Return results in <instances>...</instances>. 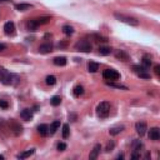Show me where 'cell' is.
I'll return each mask as SVG.
<instances>
[{"label":"cell","mask_w":160,"mask_h":160,"mask_svg":"<svg viewBox=\"0 0 160 160\" xmlns=\"http://www.w3.org/2000/svg\"><path fill=\"white\" fill-rule=\"evenodd\" d=\"M115 18L118 19V20H120V21H123V23H126V24L129 25H133V26H136V25H139V21L136 20L135 18H131V16H125V15L123 14H115Z\"/></svg>","instance_id":"cell-6"},{"label":"cell","mask_w":160,"mask_h":160,"mask_svg":"<svg viewBox=\"0 0 160 160\" xmlns=\"http://www.w3.org/2000/svg\"><path fill=\"white\" fill-rule=\"evenodd\" d=\"M123 158H124V155H123V154H119V155L116 157V159H123Z\"/></svg>","instance_id":"cell-41"},{"label":"cell","mask_w":160,"mask_h":160,"mask_svg":"<svg viewBox=\"0 0 160 160\" xmlns=\"http://www.w3.org/2000/svg\"><path fill=\"white\" fill-rule=\"evenodd\" d=\"M63 33L65 34V35H71V34L74 33V28L70 25H64L63 26Z\"/></svg>","instance_id":"cell-28"},{"label":"cell","mask_w":160,"mask_h":160,"mask_svg":"<svg viewBox=\"0 0 160 160\" xmlns=\"http://www.w3.org/2000/svg\"><path fill=\"white\" fill-rule=\"evenodd\" d=\"M75 49L78 51H83V53H90L93 46L88 40H79L77 44H75Z\"/></svg>","instance_id":"cell-3"},{"label":"cell","mask_w":160,"mask_h":160,"mask_svg":"<svg viewBox=\"0 0 160 160\" xmlns=\"http://www.w3.org/2000/svg\"><path fill=\"white\" fill-rule=\"evenodd\" d=\"M133 70L134 73L142 79H150V74H148L146 68H144L143 65H133Z\"/></svg>","instance_id":"cell-5"},{"label":"cell","mask_w":160,"mask_h":160,"mask_svg":"<svg viewBox=\"0 0 160 160\" xmlns=\"http://www.w3.org/2000/svg\"><path fill=\"white\" fill-rule=\"evenodd\" d=\"M69 120H71V121H75V120H77V114H74V113L69 114Z\"/></svg>","instance_id":"cell-37"},{"label":"cell","mask_w":160,"mask_h":160,"mask_svg":"<svg viewBox=\"0 0 160 160\" xmlns=\"http://www.w3.org/2000/svg\"><path fill=\"white\" fill-rule=\"evenodd\" d=\"M110 113V104L108 101H101L100 104L96 106V114L99 118L104 119V118H108Z\"/></svg>","instance_id":"cell-2"},{"label":"cell","mask_w":160,"mask_h":160,"mask_svg":"<svg viewBox=\"0 0 160 160\" xmlns=\"http://www.w3.org/2000/svg\"><path fill=\"white\" fill-rule=\"evenodd\" d=\"M60 103H62V98H60L59 95H55V96H53L50 99V104L53 106H58V105H60Z\"/></svg>","instance_id":"cell-26"},{"label":"cell","mask_w":160,"mask_h":160,"mask_svg":"<svg viewBox=\"0 0 160 160\" xmlns=\"http://www.w3.org/2000/svg\"><path fill=\"white\" fill-rule=\"evenodd\" d=\"M123 130H124V126H123V125H121V126H114V128H111V129L109 130V134H110V135H118L119 133H121Z\"/></svg>","instance_id":"cell-23"},{"label":"cell","mask_w":160,"mask_h":160,"mask_svg":"<svg viewBox=\"0 0 160 160\" xmlns=\"http://www.w3.org/2000/svg\"><path fill=\"white\" fill-rule=\"evenodd\" d=\"M56 148H58V150H59V151H64V150H66V144H64V143H59Z\"/></svg>","instance_id":"cell-35"},{"label":"cell","mask_w":160,"mask_h":160,"mask_svg":"<svg viewBox=\"0 0 160 160\" xmlns=\"http://www.w3.org/2000/svg\"><path fill=\"white\" fill-rule=\"evenodd\" d=\"M154 70H155V74L159 77V75H160V65H155L154 66Z\"/></svg>","instance_id":"cell-39"},{"label":"cell","mask_w":160,"mask_h":160,"mask_svg":"<svg viewBox=\"0 0 160 160\" xmlns=\"http://www.w3.org/2000/svg\"><path fill=\"white\" fill-rule=\"evenodd\" d=\"M49 20H50V18L49 16H39L36 19H34V21H35V24L39 26V25H44V24H48Z\"/></svg>","instance_id":"cell-18"},{"label":"cell","mask_w":160,"mask_h":160,"mask_svg":"<svg viewBox=\"0 0 160 160\" xmlns=\"http://www.w3.org/2000/svg\"><path fill=\"white\" fill-rule=\"evenodd\" d=\"M5 1H10V0H0V3H5Z\"/></svg>","instance_id":"cell-42"},{"label":"cell","mask_w":160,"mask_h":160,"mask_svg":"<svg viewBox=\"0 0 160 160\" xmlns=\"http://www.w3.org/2000/svg\"><path fill=\"white\" fill-rule=\"evenodd\" d=\"M38 133L41 135V136H46L49 134V126L46 124H40L38 126Z\"/></svg>","instance_id":"cell-15"},{"label":"cell","mask_w":160,"mask_h":160,"mask_svg":"<svg viewBox=\"0 0 160 160\" xmlns=\"http://www.w3.org/2000/svg\"><path fill=\"white\" fill-rule=\"evenodd\" d=\"M34 153H35V149H29V150H26L24 151V153H21V154H19L18 155V159H26V158H29L30 155H33Z\"/></svg>","instance_id":"cell-21"},{"label":"cell","mask_w":160,"mask_h":160,"mask_svg":"<svg viewBox=\"0 0 160 160\" xmlns=\"http://www.w3.org/2000/svg\"><path fill=\"white\" fill-rule=\"evenodd\" d=\"M149 139L154 140V142H158L160 139V131L159 128H151L149 130Z\"/></svg>","instance_id":"cell-10"},{"label":"cell","mask_w":160,"mask_h":160,"mask_svg":"<svg viewBox=\"0 0 160 160\" xmlns=\"http://www.w3.org/2000/svg\"><path fill=\"white\" fill-rule=\"evenodd\" d=\"M30 8H33L31 4H24V3H21V4H16V5H15V9H16L18 11H26V10H29Z\"/></svg>","instance_id":"cell-19"},{"label":"cell","mask_w":160,"mask_h":160,"mask_svg":"<svg viewBox=\"0 0 160 160\" xmlns=\"http://www.w3.org/2000/svg\"><path fill=\"white\" fill-rule=\"evenodd\" d=\"M59 128H60V121H59V120H55L54 123L50 125V128H49V134H50V135H54Z\"/></svg>","instance_id":"cell-17"},{"label":"cell","mask_w":160,"mask_h":160,"mask_svg":"<svg viewBox=\"0 0 160 160\" xmlns=\"http://www.w3.org/2000/svg\"><path fill=\"white\" fill-rule=\"evenodd\" d=\"M0 108H3V109H8V108H9V104H8V103H6L5 100H1V99H0Z\"/></svg>","instance_id":"cell-36"},{"label":"cell","mask_w":160,"mask_h":160,"mask_svg":"<svg viewBox=\"0 0 160 160\" xmlns=\"http://www.w3.org/2000/svg\"><path fill=\"white\" fill-rule=\"evenodd\" d=\"M103 78L105 80H114V81H115V80L120 79V74L114 69H105L103 71Z\"/></svg>","instance_id":"cell-4"},{"label":"cell","mask_w":160,"mask_h":160,"mask_svg":"<svg viewBox=\"0 0 160 160\" xmlns=\"http://www.w3.org/2000/svg\"><path fill=\"white\" fill-rule=\"evenodd\" d=\"M110 53H111V49L108 48V46H100V48H99V54H100V55L106 56V55H109Z\"/></svg>","instance_id":"cell-25"},{"label":"cell","mask_w":160,"mask_h":160,"mask_svg":"<svg viewBox=\"0 0 160 160\" xmlns=\"http://www.w3.org/2000/svg\"><path fill=\"white\" fill-rule=\"evenodd\" d=\"M135 129H136V133H138L140 136L145 135V133H146V130H148L146 123H145V121H138V123L135 124Z\"/></svg>","instance_id":"cell-7"},{"label":"cell","mask_w":160,"mask_h":160,"mask_svg":"<svg viewBox=\"0 0 160 160\" xmlns=\"http://www.w3.org/2000/svg\"><path fill=\"white\" fill-rule=\"evenodd\" d=\"M53 50V45L51 44H41L39 46V53H41V54H48V53H50Z\"/></svg>","instance_id":"cell-14"},{"label":"cell","mask_w":160,"mask_h":160,"mask_svg":"<svg viewBox=\"0 0 160 160\" xmlns=\"http://www.w3.org/2000/svg\"><path fill=\"white\" fill-rule=\"evenodd\" d=\"M91 36H93L96 41H99V43H100V41H101V43H106V41H108V39H106V38L101 36V35H99V34H93Z\"/></svg>","instance_id":"cell-32"},{"label":"cell","mask_w":160,"mask_h":160,"mask_svg":"<svg viewBox=\"0 0 160 160\" xmlns=\"http://www.w3.org/2000/svg\"><path fill=\"white\" fill-rule=\"evenodd\" d=\"M10 129L13 130L14 133V135H20L21 133H23V126L20 124H18L16 121H10Z\"/></svg>","instance_id":"cell-9"},{"label":"cell","mask_w":160,"mask_h":160,"mask_svg":"<svg viewBox=\"0 0 160 160\" xmlns=\"http://www.w3.org/2000/svg\"><path fill=\"white\" fill-rule=\"evenodd\" d=\"M4 31L6 35H14L15 34V24L13 21H8L4 25Z\"/></svg>","instance_id":"cell-8"},{"label":"cell","mask_w":160,"mask_h":160,"mask_svg":"<svg viewBox=\"0 0 160 160\" xmlns=\"http://www.w3.org/2000/svg\"><path fill=\"white\" fill-rule=\"evenodd\" d=\"M88 70L90 71V73H96L99 70V64L98 63H94V62H90L88 64Z\"/></svg>","instance_id":"cell-22"},{"label":"cell","mask_w":160,"mask_h":160,"mask_svg":"<svg viewBox=\"0 0 160 160\" xmlns=\"http://www.w3.org/2000/svg\"><path fill=\"white\" fill-rule=\"evenodd\" d=\"M26 26H28V29H29V30H31V31H35L36 28H38V25L35 24L34 19H31V20H29L28 23H26Z\"/></svg>","instance_id":"cell-29"},{"label":"cell","mask_w":160,"mask_h":160,"mask_svg":"<svg viewBox=\"0 0 160 160\" xmlns=\"http://www.w3.org/2000/svg\"><path fill=\"white\" fill-rule=\"evenodd\" d=\"M5 49H6V45L3 44V43H0V51H4Z\"/></svg>","instance_id":"cell-40"},{"label":"cell","mask_w":160,"mask_h":160,"mask_svg":"<svg viewBox=\"0 0 160 160\" xmlns=\"http://www.w3.org/2000/svg\"><path fill=\"white\" fill-rule=\"evenodd\" d=\"M133 146H134V151H140V149L143 148V144L140 140H135V142L133 143Z\"/></svg>","instance_id":"cell-33"},{"label":"cell","mask_w":160,"mask_h":160,"mask_svg":"<svg viewBox=\"0 0 160 160\" xmlns=\"http://www.w3.org/2000/svg\"><path fill=\"white\" fill-rule=\"evenodd\" d=\"M106 85L111 86V88H116V89H123V90H128V88L125 85H121V84H114V83H109L106 81Z\"/></svg>","instance_id":"cell-30"},{"label":"cell","mask_w":160,"mask_h":160,"mask_svg":"<svg viewBox=\"0 0 160 160\" xmlns=\"http://www.w3.org/2000/svg\"><path fill=\"white\" fill-rule=\"evenodd\" d=\"M45 83L48 84V85H55L56 84V78L54 75H48L46 78H45Z\"/></svg>","instance_id":"cell-27"},{"label":"cell","mask_w":160,"mask_h":160,"mask_svg":"<svg viewBox=\"0 0 160 160\" xmlns=\"http://www.w3.org/2000/svg\"><path fill=\"white\" fill-rule=\"evenodd\" d=\"M53 63L56 66H64V65H66V58H64V56H56L53 60Z\"/></svg>","instance_id":"cell-16"},{"label":"cell","mask_w":160,"mask_h":160,"mask_svg":"<svg viewBox=\"0 0 160 160\" xmlns=\"http://www.w3.org/2000/svg\"><path fill=\"white\" fill-rule=\"evenodd\" d=\"M19 80V78L16 75L11 74L10 71H8L6 69H4L3 66H0V81H1L4 85H13Z\"/></svg>","instance_id":"cell-1"},{"label":"cell","mask_w":160,"mask_h":160,"mask_svg":"<svg viewBox=\"0 0 160 160\" xmlns=\"http://www.w3.org/2000/svg\"><path fill=\"white\" fill-rule=\"evenodd\" d=\"M0 160H4V155H0Z\"/></svg>","instance_id":"cell-43"},{"label":"cell","mask_w":160,"mask_h":160,"mask_svg":"<svg viewBox=\"0 0 160 160\" xmlns=\"http://www.w3.org/2000/svg\"><path fill=\"white\" fill-rule=\"evenodd\" d=\"M100 150H101V145H100V144H96V145L93 148L91 153L89 154V159L90 160H95L99 157V154H100Z\"/></svg>","instance_id":"cell-11"},{"label":"cell","mask_w":160,"mask_h":160,"mask_svg":"<svg viewBox=\"0 0 160 160\" xmlns=\"http://www.w3.org/2000/svg\"><path fill=\"white\" fill-rule=\"evenodd\" d=\"M20 118L23 120H26V121L31 120L33 119V110L31 109H24L20 113Z\"/></svg>","instance_id":"cell-12"},{"label":"cell","mask_w":160,"mask_h":160,"mask_svg":"<svg viewBox=\"0 0 160 160\" xmlns=\"http://www.w3.org/2000/svg\"><path fill=\"white\" fill-rule=\"evenodd\" d=\"M69 134H70L69 125H68V124H64V125H63V138L66 139L68 136H69Z\"/></svg>","instance_id":"cell-31"},{"label":"cell","mask_w":160,"mask_h":160,"mask_svg":"<svg viewBox=\"0 0 160 160\" xmlns=\"http://www.w3.org/2000/svg\"><path fill=\"white\" fill-rule=\"evenodd\" d=\"M153 64V62H151V58L149 55H144V58H143V66L144 68H150V65Z\"/></svg>","instance_id":"cell-24"},{"label":"cell","mask_w":160,"mask_h":160,"mask_svg":"<svg viewBox=\"0 0 160 160\" xmlns=\"http://www.w3.org/2000/svg\"><path fill=\"white\" fill-rule=\"evenodd\" d=\"M84 86H81V85H77L74 88V90H73V94H74V96H77V98H79V96H81V95L84 94Z\"/></svg>","instance_id":"cell-20"},{"label":"cell","mask_w":160,"mask_h":160,"mask_svg":"<svg viewBox=\"0 0 160 160\" xmlns=\"http://www.w3.org/2000/svg\"><path fill=\"white\" fill-rule=\"evenodd\" d=\"M114 146H115V144H114V142H109L108 143V145H106V148H105V151H111L113 149H114Z\"/></svg>","instance_id":"cell-34"},{"label":"cell","mask_w":160,"mask_h":160,"mask_svg":"<svg viewBox=\"0 0 160 160\" xmlns=\"http://www.w3.org/2000/svg\"><path fill=\"white\" fill-rule=\"evenodd\" d=\"M115 56H116V59H120L121 62H128L129 60V54L124 50H116Z\"/></svg>","instance_id":"cell-13"},{"label":"cell","mask_w":160,"mask_h":160,"mask_svg":"<svg viewBox=\"0 0 160 160\" xmlns=\"http://www.w3.org/2000/svg\"><path fill=\"white\" fill-rule=\"evenodd\" d=\"M131 158H133V159H139V158H140V154L138 153V151H134V153L131 154Z\"/></svg>","instance_id":"cell-38"}]
</instances>
